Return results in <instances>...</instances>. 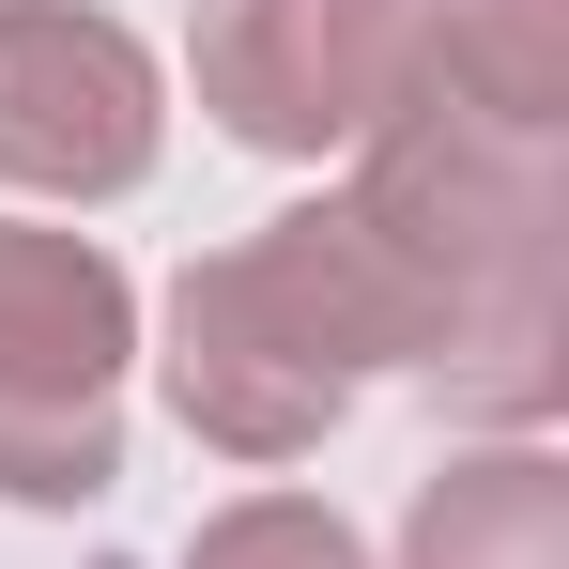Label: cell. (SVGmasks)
Here are the masks:
<instances>
[{
  "mask_svg": "<svg viewBox=\"0 0 569 569\" xmlns=\"http://www.w3.org/2000/svg\"><path fill=\"white\" fill-rule=\"evenodd\" d=\"M416 16V108H462L508 139L569 123V0H400Z\"/></svg>",
  "mask_w": 569,
  "mask_h": 569,
  "instance_id": "cell-6",
  "label": "cell"
},
{
  "mask_svg": "<svg viewBox=\"0 0 569 569\" xmlns=\"http://www.w3.org/2000/svg\"><path fill=\"white\" fill-rule=\"evenodd\" d=\"M123 355L139 292L93 231L0 216V508H93L123 477Z\"/></svg>",
  "mask_w": 569,
  "mask_h": 569,
  "instance_id": "cell-3",
  "label": "cell"
},
{
  "mask_svg": "<svg viewBox=\"0 0 569 569\" xmlns=\"http://www.w3.org/2000/svg\"><path fill=\"white\" fill-rule=\"evenodd\" d=\"M370 370H400V339H385V292L339 231V200L262 216L247 247L170 278V416L231 462H308Z\"/></svg>",
  "mask_w": 569,
  "mask_h": 569,
  "instance_id": "cell-2",
  "label": "cell"
},
{
  "mask_svg": "<svg viewBox=\"0 0 569 569\" xmlns=\"http://www.w3.org/2000/svg\"><path fill=\"white\" fill-rule=\"evenodd\" d=\"M400 569H569V462L555 447H462L416 492Z\"/></svg>",
  "mask_w": 569,
  "mask_h": 569,
  "instance_id": "cell-7",
  "label": "cell"
},
{
  "mask_svg": "<svg viewBox=\"0 0 569 569\" xmlns=\"http://www.w3.org/2000/svg\"><path fill=\"white\" fill-rule=\"evenodd\" d=\"M0 16H16V0H0Z\"/></svg>",
  "mask_w": 569,
  "mask_h": 569,
  "instance_id": "cell-9",
  "label": "cell"
},
{
  "mask_svg": "<svg viewBox=\"0 0 569 569\" xmlns=\"http://www.w3.org/2000/svg\"><path fill=\"white\" fill-rule=\"evenodd\" d=\"M186 62L247 154H355L370 123L416 108V16L400 0H200Z\"/></svg>",
  "mask_w": 569,
  "mask_h": 569,
  "instance_id": "cell-4",
  "label": "cell"
},
{
  "mask_svg": "<svg viewBox=\"0 0 569 569\" xmlns=\"http://www.w3.org/2000/svg\"><path fill=\"white\" fill-rule=\"evenodd\" d=\"M186 569H370V555H355L339 508H308V492H247V508H216V523L186 539Z\"/></svg>",
  "mask_w": 569,
  "mask_h": 569,
  "instance_id": "cell-8",
  "label": "cell"
},
{
  "mask_svg": "<svg viewBox=\"0 0 569 569\" xmlns=\"http://www.w3.org/2000/svg\"><path fill=\"white\" fill-rule=\"evenodd\" d=\"M339 231L385 292L400 370H431L462 416L539 431L569 385V186L555 139H508L462 108H400L355 139Z\"/></svg>",
  "mask_w": 569,
  "mask_h": 569,
  "instance_id": "cell-1",
  "label": "cell"
},
{
  "mask_svg": "<svg viewBox=\"0 0 569 569\" xmlns=\"http://www.w3.org/2000/svg\"><path fill=\"white\" fill-rule=\"evenodd\" d=\"M154 170V47L93 0L0 16V186L31 200H123Z\"/></svg>",
  "mask_w": 569,
  "mask_h": 569,
  "instance_id": "cell-5",
  "label": "cell"
}]
</instances>
